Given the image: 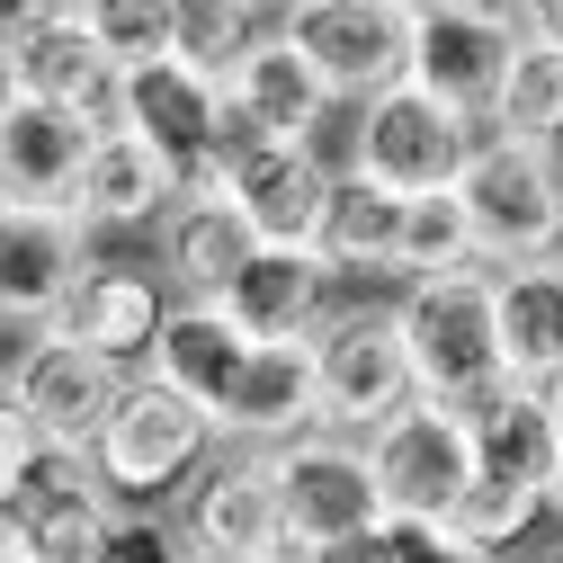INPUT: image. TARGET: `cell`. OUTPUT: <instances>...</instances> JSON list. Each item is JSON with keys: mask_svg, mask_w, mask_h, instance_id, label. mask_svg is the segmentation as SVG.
<instances>
[{"mask_svg": "<svg viewBox=\"0 0 563 563\" xmlns=\"http://www.w3.org/2000/svg\"><path fill=\"white\" fill-rule=\"evenodd\" d=\"M0 73H10V99L63 108L90 134L117 125V73L99 63V45L81 27V0H19V10H0Z\"/></svg>", "mask_w": 563, "mask_h": 563, "instance_id": "obj_6", "label": "cell"}, {"mask_svg": "<svg viewBox=\"0 0 563 563\" xmlns=\"http://www.w3.org/2000/svg\"><path fill=\"white\" fill-rule=\"evenodd\" d=\"M0 108H10V73H0Z\"/></svg>", "mask_w": 563, "mask_h": 563, "instance_id": "obj_40", "label": "cell"}, {"mask_svg": "<svg viewBox=\"0 0 563 563\" xmlns=\"http://www.w3.org/2000/svg\"><path fill=\"white\" fill-rule=\"evenodd\" d=\"M519 563H563V528H554V537H545V545H528V554H519Z\"/></svg>", "mask_w": 563, "mask_h": 563, "instance_id": "obj_37", "label": "cell"}, {"mask_svg": "<svg viewBox=\"0 0 563 563\" xmlns=\"http://www.w3.org/2000/svg\"><path fill=\"white\" fill-rule=\"evenodd\" d=\"M162 313H170V287L153 277V260H90L73 305L54 313V340L90 349V358L117 367V376H144L153 340H162Z\"/></svg>", "mask_w": 563, "mask_h": 563, "instance_id": "obj_17", "label": "cell"}, {"mask_svg": "<svg viewBox=\"0 0 563 563\" xmlns=\"http://www.w3.org/2000/svg\"><path fill=\"white\" fill-rule=\"evenodd\" d=\"M242 358H251V340L224 322V305H170V313H162V340H153V358H144V376L216 420V402L233 394Z\"/></svg>", "mask_w": 563, "mask_h": 563, "instance_id": "obj_26", "label": "cell"}, {"mask_svg": "<svg viewBox=\"0 0 563 563\" xmlns=\"http://www.w3.org/2000/svg\"><path fill=\"white\" fill-rule=\"evenodd\" d=\"M313 394H322V430L340 439H367L411 402L402 376V340L385 305H331L313 322Z\"/></svg>", "mask_w": 563, "mask_h": 563, "instance_id": "obj_10", "label": "cell"}, {"mask_svg": "<svg viewBox=\"0 0 563 563\" xmlns=\"http://www.w3.org/2000/svg\"><path fill=\"white\" fill-rule=\"evenodd\" d=\"M81 27H90V45L117 81L170 63V0H81Z\"/></svg>", "mask_w": 563, "mask_h": 563, "instance_id": "obj_31", "label": "cell"}, {"mask_svg": "<svg viewBox=\"0 0 563 563\" xmlns=\"http://www.w3.org/2000/svg\"><path fill=\"white\" fill-rule=\"evenodd\" d=\"M287 36L331 108H367L376 90L402 81V45H411V0H287L277 10Z\"/></svg>", "mask_w": 563, "mask_h": 563, "instance_id": "obj_9", "label": "cell"}, {"mask_svg": "<svg viewBox=\"0 0 563 563\" xmlns=\"http://www.w3.org/2000/svg\"><path fill=\"white\" fill-rule=\"evenodd\" d=\"M358 456H367V483H376L385 528H448L456 492H465V474H474L465 411H448V402H402L385 430L358 439Z\"/></svg>", "mask_w": 563, "mask_h": 563, "instance_id": "obj_8", "label": "cell"}, {"mask_svg": "<svg viewBox=\"0 0 563 563\" xmlns=\"http://www.w3.org/2000/svg\"><path fill=\"white\" fill-rule=\"evenodd\" d=\"M99 134L63 108H36V99H10L0 108V206H63L81 179Z\"/></svg>", "mask_w": 563, "mask_h": 563, "instance_id": "obj_24", "label": "cell"}, {"mask_svg": "<svg viewBox=\"0 0 563 563\" xmlns=\"http://www.w3.org/2000/svg\"><path fill=\"white\" fill-rule=\"evenodd\" d=\"M305 563H402V537H394V528H367V537H340V545H313Z\"/></svg>", "mask_w": 563, "mask_h": 563, "instance_id": "obj_34", "label": "cell"}, {"mask_svg": "<svg viewBox=\"0 0 563 563\" xmlns=\"http://www.w3.org/2000/svg\"><path fill=\"white\" fill-rule=\"evenodd\" d=\"M385 313H394V340H402L411 402L474 411L483 394H501V349H492V268L402 287Z\"/></svg>", "mask_w": 563, "mask_h": 563, "instance_id": "obj_3", "label": "cell"}, {"mask_svg": "<svg viewBox=\"0 0 563 563\" xmlns=\"http://www.w3.org/2000/svg\"><path fill=\"white\" fill-rule=\"evenodd\" d=\"M501 563H519V554H501Z\"/></svg>", "mask_w": 563, "mask_h": 563, "instance_id": "obj_42", "label": "cell"}, {"mask_svg": "<svg viewBox=\"0 0 563 563\" xmlns=\"http://www.w3.org/2000/svg\"><path fill=\"white\" fill-rule=\"evenodd\" d=\"M519 45V10H483V0H411V45H402V90H420L430 108L483 125L492 90L510 73Z\"/></svg>", "mask_w": 563, "mask_h": 563, "instance_id": "obj_7", "label": "cell"}, {"mask_svg": "<svg viewBox=\"0 0 563 563\" xmlns=\"http://www.w3.org/2000/svg\"><path fill=\"white\" fill-rule=\"evenodd\" d=\"M216 448L224 439H216V420H206L197 402L162 394L153 376H125V394L99 420V439H90L81 465H90V483L108 492L117 510H162V501H179V492L206 474Z\"/></svg>", "mask_w": 563, "mask_h": 563, "instance_id": "obj_2", "label": "cell"}, {"mask_svg": "<svg viewBox=\"0 0 563 563\" xmlns=\"http://www.w3.org/2000/svg\"><path fill=\"white\" fill-rule=\"evenodd\" d=\"M170 528H179V554H188V563H277L287 519H277V474H268V456L216 448L206 474L179 492Z\"/></svg>", "mask_w": 563, "mask_h": 563, "instance_id": "obj_13", "label": "cell"}, {"mask_svg": "<svg viewBox=\"0 0 563 563\" xmlns=\"http://www.w3.org/2000/svg\"><path fill=\"white\" fill-rule=\"evenodd\" d=\"M456 206L483 268H537L563 260V162L537 144H501L483 134L474 162L456 170Z\"/></svg>", "mask_w": 563, "mask_h": 563, "instance_id": "obj_4", "label": "cell"}, {"mask_svg": "<svg viewBox=\"0 0 563 563\" xmlns=\"http://www.w3.org/2000/svg\"><path fill=\"white\" fill-rule=\"evenodd\" d=\"M224 108H233V134H242V144H322V125L340 117V108L322 99V81H313V63L277 36V19H268V36L233 63Z\"/></svg>", "mask_w": 563, "mask_h": 563, "instance_id": "obj_20", "label": "cell"}, {"mask_svg": "<svg viewBox=\"0 0 563 563\" xmlns=\"http://www.w3.org/2000/svg\"><path fill=\"white\" fill-rule=\"evenodd\" d=\"M108 519H117V501L90 483V465L81 456H45L36 483L0 510V545L19 563H99Z\"/></svg>", "mask_w": 563, "mask_h": 563, "instance_id": "obj_19", "label": "cell"}, {"mask_svg": "<svg viewBox=\"0 0 563 563\" xmlns=\"http://www.w3.org/2000/svg\"><path fill=\"white\" fill-rule=\"evenodd\" d=\"M0 563H19V554H10V545H0Z\"/></svg>", "mask_w": 563, "mask_h": 563, "instance_id": "obj_41", "label": "cell"}, {"mask_svg": "<svg viewBox=\"0 0 563 563\" xmlns=\"http://www.w3.org/2000/svg\"><path fill=\"white\" fill-rule=\"evenodd\" d=\"M394 233H402V197L331 170L322 224H313V260H322L331 287H340V277H358V287H367V277H394Z\"/></svg>", "mask_w": 563, "mask_h": 563, "instance_id": "obj_27", "label": "cell"}, {"mask_svg": "<svg viewBox=\"0 0 563 563\" xmlns=\"http://www.w3.org/2000/svg\"><path fill=\"white\" fill-rule=\"evenodd\" d=\"M10 349H19V340H10V331H0V367H10Z\"/></svg>", "mask_w": 563, "mask_h": 563, "instance_id": "obj_39", "label": "cell"}, {"mask_svg": "<svg viewBox=\"0 0 563 563\" xmlns=\"http://www.w3.org/2000/svg\"><path fill=\"white\" fill-rule=\"evenodd\" d=\"M117 125L134 134V144H153V153L179 170V188H188V197L216 179V162L242 144L224 90H216V81H197V73H179V63L125 73V81H117Z\"/></svg>", "mask_w": 563, "mask_h": 563, "instance_id": "obj_14", "label": "cell"}, {"mask_svg": "<svg viewBox=\"0 0 563 563\" xmlns=\"http://www.w3.org/2000/svg\"><path fill=\"white\" fill-rule=\"evenodd\" d=\"M216 305H224V322H233L251 349H268V340H313V322L331 313V277H322L313 251H251V268L233 277Z\"/></svg>", "mask_w": 563, "mask_h": 563, "instance_id": "obj_25", "label": "cell"}, {"mask_svg": "<svg viewBox=\"0 0 563 563\" xmlns=\"http://www.w3.org/2000/svg\"><path fill=\"white\" fill-rule=\"evenodd\" d=\"M545 411H563V376H554V385H545Z\"/></svg>", "mask_w": 563, "mask_h": 563, "instance_id": "obj_38", "label": "cell"}, {"mask_svg": "<svg viewBox=\"0 0 563 563\" xmlns=\"http://www.w3.org/2000/svg\"><path fill=\"white\" fill-rule=\"evenodd\" d=\"M179 197H188L179 170L153 144H134L125 125H108L99 144H90V162H81V179H73V197H63V216L99 242V233H153Z\"/></svg>", "mask_w": 563, "mask_h": 563, "instance_id": "obj_21", "label": "cell"}, {"mask_svg": "<svg viewBox=\"0 0 563 563\" xmlns=\"http://www.w3.org/2000/svg\"><path fill=\"white\" fill-rule=\"evenodd\" d=\"M99 563H188V554H179V528H170L162 510H117Z\"/></svg>", "mask_w": 563, "mask_h": 563, "instance_id": "obj_32", "label": "cell"}, {"mask_svg": "<svg viewBox=\"0 0 563 563\" xmlns=\"http://www.w3.org/2000/svg\"><path fill=\"white\" fill-rule=\"evenodd\" d=\"M268 474H277V519H287V537H296L305 554L385 528L376 483H367V456H358V439H340V430H313V439H296V448H277Z\"/></svg>", "mask_w": 563, "mask_h": 563, "instance_id": "obj_16", "label": "cell"}, {"mask_svg": "<svg viewBox=\"0 0 563 563\" xmlns=\"http://www.w3.org/2000/svg\"><path fill=\"white\" fill-rule=\"evenodd\" d=\"M402 537V563H483L474 545H456L448 528H394Z\"/></svg>", "mask_w": 563, "mask_h": 563, "instance_id": "obj_35", "label": "cell"}, {"mask_svg": "<svg viewBox=\"0 0 563 563\" xmlns=\"http://www.w3.org/2000/svg\"><path fill=\"white\" fill-rule=\"evenodd\" d=\"M492 349H501V385L519 394H545L563 376V260L492 268Z\"/></svg>", "mask_w": 563, "mask_h": 563, "instance_id": "obj_22", "label": "cell"}, {"mask_svg": "<svg viewBox=\"0 0 563 563\" xmlns=\"http://www.w3.org/2000/svg\"><path fill=\"white\" fill-rule=\"evenodd\" d=\"M251 251L260 242L224 216L216 197H179L170 216L153 224V277L170 287V305H216L233 277L251 268Z\"/></svg>", "mask_w": 563, "mask_h": 563, "instance_id": "obj_23", "label": "cell"}, {"mask_svg": "<svg viewBox=\"0 0 563 563\" xmlns=\"http://www.w3.org/2000/svg\"><path fill=\"white\" fill-rule=\"evenodd\" d=\"M90 260H99L90 233L63 206H0V331L10 340L54 331V313L73 305Z\"/></svg>", "mask_w": 563, "mask_h": 563, "instance_id": "obj_15", "label": "cell"}, {"mask_svg": "<svg viewBox=\"0 0 563 563\" xmlns=\"http://www.w3.org/2000/svg\"><path fill=\"white\" fill-rule=\"evenodd\" d=\"M277 10H251V0H170V63L197 81H233V63L268 36Z\"/></svg>", "mask_w": 563, "mask_h": 563, "instance_id": "obj_29", "label": "cell"}, {"mask_svg": "<svg viewBox=\"0 0 563 563\" xmlns=\"http://www.w3.org/2000/svg\"><path fill=\"white\" fill-rule=\"evenodd\" d=\"M483 134H501V144H537V153L563 144V36L528 27V10H519L510 73H501V90H492V108H483Z\"/></svg>", "mask_w": 563, "mask_h": 563, "instance_id": "obj_28", "label": "cell"}, {"mask_svg": "<svg viewBox=\"0 0 563 563\" xmlns=\"http://www.w3.org/2000/svg\"><path fill=\"white\" fill-rule=\"evenodd\" d=\"M117 394H125V376L99 367L90 349L54 340V331L19 340L10 367H0V402L27 420V439L45 456H90V439H99V420L117 411Z\"/></svg>", "mask_w": 563, "mask_h": 563, "instance_id": "obj_11", "label": "cell"}, {"mask_svg": "<svg viewBox=\"0 0 563 563\" xmlns=\"http://www.w3.org/2000/svg\"><path fill=\"white\" fill-rule=\"evenodd\" d=\"M322 188H331V153L322 144H233L197 197H216L260 251H313Z\"/></svg>", "mask_w": 563, "mask_h": 563, "instance_id": "obj_12", "label": "cell"}, {"mask_svg": "<svg viewBox=\"0 0 563 563\" xmlns=\"http://www.w3.org/2000/svg\"><path fill=\"white\" fill-rule=\"evenodd\" d=\"M545 519L563 528V411H554V465H545Z\"/></svg>", "mask_w": 563, "mask_h": 563, "instance_id": "obj_36", "label": "cell"}, {"mask_svg": "<svg viewBox=\"0 0 563 563\" xmlns=\"http://www.w3.org/2000/svg\"><path fill=\"white\" fill-rule=\"evenodd\" d=\"M465 268H483V260H474L456 188L448 197H411L402 206V233H394V287H430V277H465Z\"/></svg>", "mask_w": 563, "mask_h": 563, "instance_id": "obj_30", "label": "cell"}, {"mask_svg": "<svg viewBox=\"0 0 563 563\" xmlns=\"http://www.w3.org/2000/svg\"><path fill=\"white\" fill-rule=\"evenodd\" d=\"M465 448H474V474L448 510V537L474 545L483 563L501 554H528V537L545 528V465H554V411L545 394H483L465 411Z\"/></svg>", "mask_w": 563, "mask_h": 563, "instance_id": "obj_1", "label": "cell"}, {"mask_svg": "<svg viewBox=\"0 0 563 563\" xmlns=\"http://www.w3.org/2000/svg\"><path fill=\"white\" fill-rule=\"evenodd\" d=\"M474 144H483V125H465V117H448V108H430L420 90L394 81L367 108H349L331 170H349V179H367V188L411 206V197H448L456 170L474 162Z\"/></svg>", "mask_w": 563, "mask_h": 563, "instance_id": "obj_5", "label": "cell"}, {"mask_svg": "<svg viewBox=\"0 0 563 563\" xmlns=\"http://www.w3.org/2000/svg\"><path fill=\"white\" fill-rule=\"evenodd\" d=\"M322 430V394H313V340H268L242 358L233 394L216 402V439L224 448H251V456H277Z\"/></svg>", "mask_w": 563, "mask_h": 563, "instance_id": "obj_18", "label": "cell"}, {"mask_svg": "<svg viewBox=\"0 0 563 563\" xmlns=\"http://www.w3.org/2000/svg\"><path fill=\"white\" fill-rule=\"evenodd\" d=\"M36 465H45V448L27 439V420H19L10 402H0V510H10V501H19V492L36 483Z\"/></svg>", "mask_w": 563, "mask_h": 563, "instance_id": "obj_33", "label": "cell"}]
</instances>
